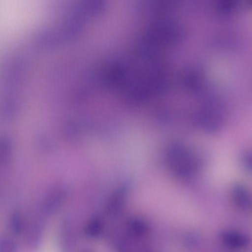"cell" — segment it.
<instances>
[{
    "instance_id": "obj_1",
    "label": "cell",
    "mask_w": 252,
    "mask_h": 252,
    "mask_svg": "<svg viewBox=\"0 0 252 252\" xmlns=\"http://www.w3.org/2000/svg\"><path fill=\"white\" fill-rule=\"evenodd\" d=\"M167 162L170 169L176 175L184 178L192 177L197 167L196 159L192 154L179 146H174L169 150Z\"/></svg>"
},
{
    "instance_id": "obj_2",
    "label": "cell",
    "mask_w": 252,
    "mask_h": 252,
    "mask_svg": "<svg viewBox=\"0 0 252 252\" xmlns=\"http://www.w3.org/2000/svg\"><path fill=\"white\" fill-rule=\"evenodd\" d=\"M232 199L240 208L252 211V193L242 186L237 185L232 190Z\"/></svg>"
},
{
    "instance_id": "obj_3",
    "label": "cell",
    "mask_w": 252,
    "mask_h": 252,
    "mask_svg": "<svg viewBox=\"0 0 252 252\" xmlns=\"http://www.w3.org/2000/svg\"><path fill=\"white\" fill-rule=\"evenodd\" d=\"M128 236L135 240H142L147 236L149 227L145 221L139 218L129 220L127 224Z\"/></svg>"
},
{
    "instance_id": "obj_4",
    "label": "cell",
    "mask_w": 252,
    "mask_h": 252,
    "mask_svg": "<svg viewBox=\"0 0 252 252\" xmlns=\"http://www.w3.org/2000/svg\"><path fill=\"white\" fill-rule=\"evenodd\" d=\"M223 243L231 247L241 248L248 243V238L241 233L233 231L224 232L221 236Z\"/></svg>"
},
{
    "instance_id": "obj_5",
    "label": "cell",
    "mask_w": 252,
    "mask_h": 252,
    "mask_svg": "<svg viewBox=\"0 0 252 252\" xmlns=\"http://www.w3.org/2000/svg\"><path fill=\"white\" fill-rule=\"evenodd\" d=\"M103 227L102 222L99 217H92L86 225L85 233L89 237H95L101 233Z\"/></svg>"
}]
</instances>
